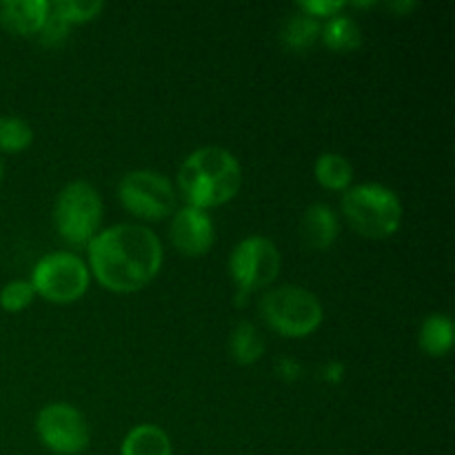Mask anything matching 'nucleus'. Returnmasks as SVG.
I'll use <instances>...</instances> for the list:
<instances>
[{
    "instance_id": "nucleus-13",
    "label": "nucleus",
    "mask_w": 455,
    "mask_h": 455,
    "mask_svg": "<svg viewBox=\"0 0 455 455\" xmlns=\"http://www.w3.org/2000/svg\"><path fill=\"white\" fill-rule=\"evenodd\" d=\"M120 455H173L167 431L156 425H140L124 438Z\"/></svg>"
},
{
    "instance_id": "nucleus-7",
    "label": "nucleus",
    "mask_w": 455,
    "mask_h": 455,
    "mask_svg": "<svg viewBox=\"0 0 455 455\" xmlns=\"http://www.w3.org/2000/svg\"><path fill=\"white\" fill-rule=\"evenodd\" d=\"M229 271L238 287V300L249 293L265 289L278 278L280 274V251L269 238L249 235L238 243L231 251Z\"/></svg>"
},
{
    "instance_id": "nucleus-3",
    "label": "nucleus",
    "mask_w": 455,
    "mask_h": 455,
    "mask_svg": "<svg viewBox=\"0 0 455 455\" xmlns=\"http://www.w3.org/2000/svg\"><path fill=\"white\" fill-rule=\"evenodd\" d=\"M342 213L355 234L364 238H389L403 222V203L394 189L378 182L351 187L342 196Z\"/></svg>"
},
{
    "instance_id": "nucleus-12",
    "label": "nucleus",
    "mask_w": 455,
    "mask_h": 455,
    "mask_svg": "<svg viewBox=\"0 0 455 455\" xmlns=\"http://www.w3.org/2000/svg\"><path fill=\"white\" fill-rule=\"evenodd\" d=\"M338 234H340V222L331 207L323 203L307 207L300 222V235L307 247L315 249V251H327L338 240Z\"/></svg>"
},
{
    "instance_id": "nucleus-21",
    "label": "nucleus",
    "mask_w": 455,
    "mask_h": 455,
    "mask_svg": "<svg viewBox=\"0 0 455 455\" xmlns=\"http://www.w3.org/2000/svg\"><path fill=\"white\" fill-rule=\"evenodd\" d=\"M34 296L36 291L29 280H12L0 291V307L9 314H16V311L27 309L34 302Z\"/></svg>"
},
{
    "instance_id": "nucleus-9",
    "label": "nucleus",
    "mask_w": 455,
    "mask_h": 455,
    "mask_svg": "<svg viewBox=\"0 0 455 455\" xmlns=\"http://www.w3.org/2000/svg\"><path fill=\"white\" fill-rule=\"evenodd\" d=\"M36 431H38L40 443L58 455L83 453L92 438L83 413L67 403L47 404L38 413Z\"/></svg>"
},
{
    "instance_id": "nucleus-14",
    "label": "nucleus",
    "mask_w": 455,
    "mask_h": 455,
    "mask_svg": "<svg viewBox=\"0 0 455 455\" xmlns=\"http://www.w3.org/2000/svg\"><path fill=\"white\" fill-rule=\"evenodd\" d=\"M320 38L333 52H355L363 44V29H360L358 22L351 16L345 13H336V16L329 18L327 22L320 29Z\"/></svg>"
},
{
    "instance_id": "nucleus-1",
    "label": "nucleus",
    "mask_w": 455,
    "mask_h": 455,
    "mask_svg": "<svg viewBox=\"0 0 455 455\" xmlns=\"http://www.w3.org/2000/svg\"><path fill=\"white\" fill-rule=\"evenodd\" d=\"M89 269L98 283L116 293H133L147 287L163 267L158 235L140 225H116L100 231L87 244Z\"/></svg>"
},
{
    "instance_id": "nucleus-2",
    "label": "nucleus",
    "mask_w": 455,
    "mask_h": 455,
    "mask_svg": "<svg viewBox=\"0 0 455 455\" xmlns=\"http://www.w3.org/2000/svg\"><path fill=\"white\" fill-rule=\"evenodd\" d=\"M178 187L189 207L213 209L229 203L243 187L238 158L222 147H203L189 154L178 172Z\"/></svg>"
},
{
    "instance_id": "nucleus-10",
    "label": "nucleus",
    "mask_w": 455,
    "mask_h": 455,
    "mask_svg": "<svg viewBox=\"0 0 455 455\" xmlns=\"http://www.w3.org/2000/svg\"><path fill=\"white\" fill-rule=\"evenodd\" d=\"M169 238H172V244L182 256H204L213 247V240H216L212 216L204 209H196L187 204L172 218Z\"/></svg>"
},
{
    "instance_id": "nucleus-22",
    "label": "nucleus",
    "mask_w": 455,
    "mask_h": 455,
    "mask_svg": "<svg viewBox=\"0 0 455 455\" xmlns=\"http://www.w3.org/2000/svg\"><path fill=\"white\" fill-rule=\"evenodd\" d=\"M69 31H71L69 22H67L65 18H62L60 13H58L56 9L52 7V9H49V16H47V20H44L43 29L38 31L40 43L47 44V47H53V44H60L62 40H65L67 36H69Z\"/></svg>"
},
{
    "instance_id": "nucleus-20",
    "label": "nucleus",
    "mask_w": 455,
    "mask_h": 455,
    "mask_svg": "<svg viewBox=\"0 0 455 455\" xmlns=\"http://www.w3.org/2000/svg\"><path fill=\"white\" fill-rule=\"evenodd\" d=\"M52 7L74 27L76 22L93 20L105 9V4L98 3V0H58Z\"/></svg>"
},
{
    "instance_id": "nucleus-17",
    "label": "nucleus",
    "mask_w": 455,
    "mask_h": 455,
    "mask_svg": "<svg viewBox=\"0 0 455 455\" xmlns=\"http://www.w3.org/2000/svg\"><path fill=\"white\" fill-rule=\"evenodd\" d=\"M314 173L320 185L331 191L349 189L351 180H354V169H351L349 160L340 154H331V151L315 160Z\"/></svg>"
},
{
    "instance_id": "nucleus-18",
    "label": "nucleus",
    "mask_w": 455,
    "mask_h": 455,
    "mask_svg": "<svg viewBox=\"0 0 455 455\" xmlns=\"http://www.w3.org/2000/svg\"><path fill=\"white\" fill-rule=\"evenodd\" d=\"M231 354L238 364H253L265 354V342L251 323H240L231 333Z\"/></svg>"
},
{
    "instance_id": "nucleus-25",
    "label": "nucleus",
    "mask_w": 455,
    "mask_h": 455,
    "mask_svg": "<svg viewBox=\"0 0 455 455\" xmlns=\"http://www.w3.org/2000/svg\"><path fill=\"white\" fill-rule=\"evenodd\" d=\"M3 173H4V167H3V160H0V182H3Z\"/></svg>"
},
{
    "instance_id": "nucleus-15",
    "label": "nucleus",
    "mask_w": 455,
    "mask_h": 455,
    "mask_svg": "<svg viewBox=\"0 0 455 455\" xmlns=\"http://www.w3.org/2000/svg\"><path fill=\"white\" fill-rule=\"evenodd\" d=\"M420 347L434 358H443L453 347V323L444 314H431L420 324Z\"/></svg>"
},
{
    "instance_id": "nucleus-4",
    "label": "nucleus",
    "mask_w": 455,
    "mask_h": 455,
    "mask_svg": "<svg viewBox=\"0 0 455 455\" xmlns=\"http://www.w3.org/2000/svg\"><path fill=\"white\" fill-rule=\"evenodd\" d=\"M56 231L71 247H87L102 222V200L89 182H69L58 194L53 207Z\"/></svg>"
},
{
    "instance_id": "nucleus-16",
    "label": "nucleus",
    "mask_w": 455,
    "mask_h": 455,
    "mask_svg": "<svg viewBox=\"0 0 455 455\" xmlns=\"http://www.w3.org/2000/svg\"><path fill=\"white\" fill-rule=\"evenodd\" d=\"M320 29L323 25L318 22V18H311L307 13L298 12L293 16H289V20L283 27V44L289 52H307V49L314 47L320 38Z\"/></svg>"
},
{
    "instance_id": "nucleus-6",
    "label": "nucleus",
    "mask_w": 455,
    "mask_h": 455,
    "mask_svg": "<svg viewBox=\"0 0 455 455\" xmlns=\"http://www.w3.org/2000/svg\"><path fill=\"white\" fill-rule=\"evenodd\" d=\"M89 280H92L89 267L76 253L56 251L36 262L29 283L44 300L69 305L87 293Z\"/></svg>"
},
{
    "instance_id": "nucleus-19",
    "label": "nucleus",
    "mask_w": 455,
    "mask_h": 455,
    "mask_svg": "<svg viewBox=\"0 0 455 455\" xmlns=\"http://www.w3.org/2000/svg\"><path fill=\"white\" fill-rule=\"evenodd\" d=\"M34 142V132L29 123L18 116H0V151L18 154Z\"/></svg>"
},
{
    "instance_id": "nucleus-23",
    "label": "nucleus",
    "mask_w": 455,
    "mask_h": 455,
    "mask_svg": "<svg viewBox=\"0 0 455 455\" xmlns=\"http://www.w3.org/2000/svg\"><path fill=\"white\" fill-rule=\"evenodd\" d=\"M342 9H345V3H338V0H314V3L298 4V12L311 18H331L340 13Z\"/></svg>"
},
{
    "instance_id": "nucleus-24",
    "label": "nucleus",
    "mask_w": 455,
    "mask_h": 455,
    "mask_svg": "<svg viewBox=\"0 0 455 455\" xmlns=\"http://www.w3.org/2000/svg\"><path fill=\"white\" fill-rule=\"evenodd\" d=\"M391 7H394V9H398V12H409V9H413V7H416V3H407V4H391Z\"/></svg>"
},
{
    "instance_id": "nucleus-11",
    "label": "nucleus",
    "mask_w": 455,
    "mask_h": 455,
    "mask_svg": "<svg viewBox=\"0 0 455 455\" xmlns=\"http://www.w3.org/2000/svg\"><path fill=\"white\" fill-rule=\"evenodd\" d=\"M52 3L47 0H3L0 25L18 36L38 34L49 16Z\"/></svg>"
},
{
    "instance_id": "nucleus-5",
    "label": "nucleus",
    "mask_w": 455,
    "mask_h": 455,
    "mask_svg": "<svg viewBox=\"0 0 455 455\" xmlns=\"http://www.w3.org/2000/svg\"><path fill=\"white\" fill-rule=\"evenodd\" d=\"M260 314L275 333L305 338L323 323V305L302 287H278L262 296Z\"/></svg>"
},
{
    "instance_id": "nucleus-8",
    "label": "nucleus",
    "mask_w": 455,
    "mask_h": 455,
    "mask_svg": "<svg viewBox=\"0 0 455 455\" xmlns=\"http://www.w3.org/2000/svg\"><path fill=\"white\" fill-rule=\"evenodd\" d=\"M118 198L127 212L142 220H163L176 204L169 178L151 169L124 173L118 185Z\"/></svg>"
}]
</instances>
